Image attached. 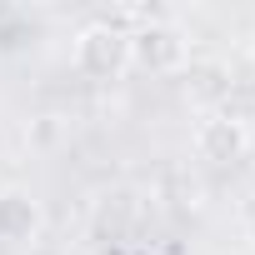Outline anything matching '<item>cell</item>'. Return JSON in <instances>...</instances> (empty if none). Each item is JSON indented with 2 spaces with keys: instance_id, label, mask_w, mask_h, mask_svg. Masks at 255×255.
Returning <instances> with one entry per match:
<instances>
[{
  "instance_id": "1",
  "label": "cell",
  "mask_w": 255,
  "mask_h": 255,
  "mask_svg": "<svg viewBox=\"0 0 255 255\" xmlns=\"http://www.w3.org/2000/svg\"><path fill=\"white\" fill-rule=\"evenodd\" d=\"M70 60L80 75L90 80H120L125 70H130V30H120L115 20H90L75 30L70 40Z\"/></svg>"
},
{
  "instance_id": "2",
  "label": "cell",
  "mask_w": 255,
  "mask_h": 255,
  "mask_svg": "<svg viewBox=\"0 0 255 255\" xmlns=\"http://www.w3.org/2000/svg\"><path fill=\"white\" fill-rule=\"evenodd\" d=\"M190 55V40L175 20H145L130 30V65L150 75H175Z\"/></svg>"
},
{
  "instance_id": "3",
  "label": "cell",
  "mask_w": 255,
  "mask_h": 255,
  "mask_svg": "<svg viewBox=\"0 0 255 255\" xmlns=\"http://www.w3.org/2000/svg\"><path fill=\"white\" fill-rule=\"evenodd\" d=\"M250 150V130L235 110H220V115H205L195 125V155L205 165H235L240 155Z\"/></svg>"
},
{
  "instance_id": "4",
  "label": "cell",
  "mask_w": 255,
  "mask_h": 255,
  "mask_svg": "<svg viewBox=\"0 0 255 255\" xmlns=\"http://www.w3.org/2000/svg\"><path fill=\"white\" fill-rule=\"evenodd\" d=\"M45 230L40 195L30 185H5L0 190V245H35Z\"/></svg>"
}]
</instances>
